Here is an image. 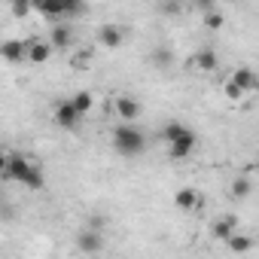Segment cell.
<instances>
[{
  "label": "cell",
  "instance_id": "obj_1",
  "mask_svg": "<svg viewBox=\"0 0 259 259\" xmlns=\"http://www.w3.org/2000/svg\"><path fill=\"white\" fill-rule=\"evenodd\" d=\"M4 180H16V183L34 189V192L46 186V174H43V168H40L34 159L16 156V153H10V156L4 159Z\"/></svg>",
  "mask_w": 259,
  "mask_h": 259
},
{
  "label": "cell",
  "instance_id": "obj_2",
  "mask_svg": "<svg viewBox=\"0 0 259 259\" xmlns=\"http://www.w3.org/2000/svg\"><path fill=\"white\" fill-rule=\"evenodd\" d=\"M162 138L168 141V156L171 159H189L192 153H195V144H198V138H195V132L189 125H183V122H168L165 128H162Z\"/></svg>",
  "mask_w": 259,
  "mask_h": 259
},
{
  "label": "cell",
  "instance_id": "obj_3",
  "mask_svg": "<svg viewBox=\"0 0 259 259\" xmlns=\"http://www.w3.org/2000/svg\"><path fill=\"white\" fill-rule=\"evenodd\" d=\"M144 147H147V138L135 125H119L113 132V150L122 156H138V153H144Z\"/></svg>",
  "mask_w": 259,
  "mask_h": 259
},
{
  "label": "cell",
  "instance_id": "obj_4",
  "mask_svg": "<svg viewBox=\"0 0 259 259\" xmlns=\"http://www.w3.org/2000/svg\"><path fill=\"white\" fill-rule=\"evenodd\" d=\"M52 119L61 125V128H67V132H73V128H79V122L85 119L76 107H73V101H61V104H55V113H52Z\"/></svg>",
  "mask_w": 259,
  "mask_h": 259
},
{
  "label": "cell",
  "instance_id": "obj_5",
  "mask_svg": "<svg viewBox=\"0 0 259 259\" xmlns=\"http://www.w3.org/2000/svg\"><path fill=\"white\" fill-rule=\"evenodd\" d=\"M113 110H116V116H119L122 122H132V119L141 116V101H135L132 95H119L116 104H113Z\"/></svg>",
  "mask_w": 259,
  "mask_h": 259
},
{
  "label": "cell",
  "instance_id": "obj_6",
  "mask_svg": "<svg viewBox=\"0 0 259 259\" xmlns=\"http://www.w3.org/2000/svg\"><path fill=\"white\" fill-rule=\"evenodd\" d=\"M0 55H4L10 64H25L28 61V40H7L4 49H0Z\"/></svg>",
  "mask_w": 259,
  "mask_h": 259
},
{
  "label": "cell",
  "instance_id": "obj_7",
  "mask_svg": "<svg viewBox=\"0 0 259 259\" xmlns=\"http://www.w3.org/2000/svg\"><path fill=\"white\" fill-rule=\"evenodd\" d=\"M52 43L49 40H37V37H31L28 40V64H43V61H49V55H52Z\"/></svg>",
  "mask_w": 259,
  "mask_h": 259
},
{
  "label": "cell",
  "instance_id": "obj_8",
  "mask_svg": "<svg viewBox=\"0 0 259 259\" xmlns=\"http://www.w3.org/2000/svg\"><path fill=\"white\" fill-rule=\"evenodd\" d=\"M174 204H177L180 210L192 213V210H198V207H201V195H198V189H195V186H183V189H177Z\"/></svg>",
  "mask_w": 259,
  "mask_h": 259
},
{
  "label": "cell",
  "instance_id": "obj_9",
  "mask_svg": "<svg viewBox=\"0 0 259 259\" xmlns=\"http://www.w3.org/2000/svg\"><path fill=\"white\" fill-rule=\"evenodd\" d=\"M192 67L201 70V73H210V70L220 67V55H217L210 46H204V49H198V52L192 55Z\"/></svg>",
  "mask_w": 259,
  "mask_h": 259
},
{
  "label": "cell",
  "instance_id": "obj_10",
  "mask_svg": "<svg viewBox=\"0 0 259 259\" xmlns=\"http://www.w3.org/2000/svg\"><path fill=\"white\" fill-rule=\"evenodd\" d=\"M98 43L107 46V49H116V46L125 43V31L119 25H104V28H98Z\"/></svg>",
  "mask_w": 259,
  "mask_h": 259
},
{
  "label": "cell",
  "instance_id": "obj_11",
  "mask_svg": "<svg viewBox=\"0 0 259 259\" xmlns=\"http://www.w3.org/2000/svg\"><path fill=\"white\" fill-rule=\"evenodd\" d=\"M34 10L46 19H64L67 10H64V0H34Z\"/></svg>",
  "mask_w": 259,
  "mask_h": 259
},
{
  "label": "cell",
  "instance_id": "obj_12",
  "mask_svg": "<svg viewBox=\"0 0 259 259\" xmlns=\"http://www.w3.org/2000/svg\"><path fill=\"white\" fill-rule=\"evenodd\" d=\"M76 247H79L82 253H98V250H104V238H101V232L89 229V232L76 235Z\"/></svg>",
  "mask_w": 259,
  "mask_h": 259
},
{
  "label": "cell",
  "instance_id": "obj_13",
  "mask_svg": "<svg viewBox=\"0 0 259 259\" xmlns=\"http://www.w3.org/2000/svg\"><path fill=\"white\" fill-rule=\"evenodd\" d=\"M232 79H235L244 92H259V76H256L250 67H238V70H232Z\"/></svg>",
  "mask_w": 259,
  "mask_h": 259
},
{
  "label": "cell",
  "instance_id": "obj_14",
  "mask_svg": "<svg viewBox=\"0 0 259 259\" xmlns=\"http://www.w3.org/2000/svg\"><path fill=\"white\" fill-rule=\"evenodd\" d=\"M49 43H52L55 49H67V46L73 43V28H70V25H55L52 34H49Z\"/></svg>",
  "mask_w": 259,
  "mask_h": 259
},
{
  "label": "cell",
  "instance_id": "obj_15",
  "mask_svg": "<svg viewBox=\"0 0 259 259\" xmlns=\"http://www.w3.org/2000/svg\"><path fill=\"white\" fill-rule=\"evenodd\" d=\"M210 232H213V238H220V241H229V238L238 232V223H235L232 217H220V220L213 223V229H210Z\"/></svg>",
  "mask_w": 259,
  "mask_h": 259
},
{
  "label": "cell",
  "instance_id": "obj_16",
  "mask_svg": "<svg viewBox=\"0 0 259 259\" xmlns=\"http://www.w3.org/2000/svg\"><path fill=\"white\" fill-rule=\"evenodd\" d=\"M226 244H229L235 253H247V250H253V238H250V235H241V232H235Z\"/></svg>",
  "mask_w": 259,
  "mask_h": 259
},
{
  "label": "cell",
  "instance_id": "obj_17",
  "mask_svg": "<svg viewBox=\"0 0 259 259\" xmlns=\"http://www.w3.org/2000/svg\"><path fill=\"white\" fill-rule=\"evenodd\" d=\"M70 101H73V107H76L82 116H89V113H92V104H95V101H92V95H89V92H76Z\"/></svg>",
  "mask_w": 259,
  "mask_h": 259
},
{
  "label": "cell",
  "instance_id": "obj_18",
  "mask_svg": "<svg viewBox=\"0 0 259 259\" xmlns=\"http://www.w3.org/2000/svg\"><path fill=\"white\" fill-rule=\"evenodd\" d=\"M229 192H232V198H247V195H250V180H247V177H235Z\"/></svg>",
  "mask_w": 259,
  "mask_h": 259
},
{
  "label": "cell",
  "instance_id": "obj_19",
  "mask_svg": "<svg viewBox=\"0 0 259 259\" xmlns=\"http://www.w3.org/2000/svg\"><path fill=\"white\" fill-rule=\"evenodd\" d=\"M223 95H226L229 101H241V98H244L247 92H244V89H241V85H238V82H235L232 76H229V79H226V85H223Z\"/></svg>",
  "mask_w": 259,
  "mask_h": 259
},
{
  "label": "cell",
  "instance_id": "obj_20",
  "mask_svg": "<svg viewBox=\"0 0 259 259\" xmlns=\"http://www.w3.org/2000/svg\"><path fill=\"white\" fill-rule=\"evenodd\" d=\"M31 10H34V0H13V16L25 19V16H28Z\"/></svg>",
  "mask_w": 259,
  "mask_h": 259
},
{
  "label": "cell",
  "instance_id": "obj_21",
  "mask_svg": "<svg viewBox=\"0 0 259 259\" xmlns=\"http://www.w3.org/2000/svg\"><path fill=\"white\" fill-rule=\"evenodd\" d=\"M204 25H207L210 31H220V28H223V16H220L217 10H207V13H204Z\"/></svg>",
  "mask_w": 259,
  "mask_h": 259
},
{
  "label": "cell",
  "instance_id": "obj_22",
  "mask_svg": "<svg viewBox=\"0 0 259 259\" xmlns=\"http://www.w3.org/2000/svg\"><path fill=\"white\" fill-rule=\"evenodd\" d=\"M153 64L156 67H168L171 64V49H156L153 52Z\"/></svg>",
  "mask_w": 259,
  "mask_h": 259
},
{
  "label": "cell",
  "instance_id": "obj_23",
  "mask_svg": "<svg viewBox=\"0 0 259 259\" xmlns=\"http://www.w3.org/2000/svg\"><path fill=\"white\" fill-rule=\"evenodd\" d=\"M64 10H67V16H82L85 4H82V0H64Z\"/></svg>",
  "mask_w": 259,
  "mask_h": 259
},
{
  "label": "cell",
  "instance_id": "obj_24",
  "mask_svg": "<svg viewBox=\"0 0 259 259\" xmlns=\"http://www.w3.org/2000/svg\"><path fill=\"white\" fill-rule=\"evenodd\" d=\"M192 4H195V10H201V13L213 10V0H192Z\"/></svg>",
  "mask_w": 259,
  "mask_h": 259
}]
</instances>
